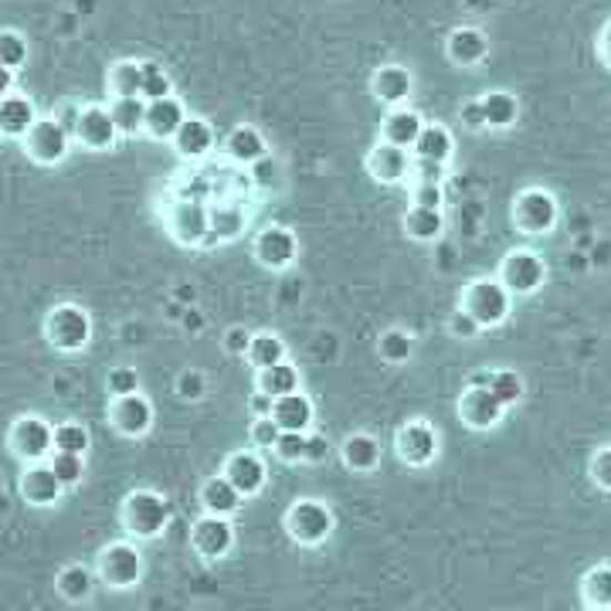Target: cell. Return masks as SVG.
<instances>
[{
	"label": "cell",
	"mask_w": 611,
	"mask_h": 611,
	"mask_svg": "<svg viewBox=\"0 0 611 611\" xmlns=\"http://www.w3.org/2000/svg\"><path fill=\"white\" fill-rule=\"evenodd\" d=\"M462 309L482 326V329H492V326H503L513 313V296L503 289L499 279H472L466 289H462Z\"/></svg>",
	"instance_id": "4"
},
{
	"label": "cell",
	"mask_w": 611,
	"mask_h": 611,
	"mask_svg": "<svg viewBox=\"0 0 611 611\" xmlns=\"http://www.w3.org/2000/svg\"><path fill=\"white\" fill-rule=\"evenodd\" d=\"M197 496H201V510L204 513H211V517H228V520L242 510V499H245L225 476H207L201 482Z\"/></svg>",
	"instance_id": "21"
},
{
	"label": "cell",
	"mask_w": 611,
	"mask_h": 611,
	"mask_svg": "<svg viewBox=\"0 0 611 611\" xmlns=\"http://www.w3.org/2000/svg\"><path fill=\"white\" fill-rule=\"evenodd\" d=\"M286 533L293 543L299 547H319L333 537V527H337V517L326 503L319 499H296V503L286 510V520H283Z\"/></svg>",
	"instance_id": "5"
},
{
	"label": "cell",
	"mask_w": 611,
	"mask_h": 611,
	"mask_svg": "<svg viewBox=\"0 0 611 611\" xmlns=\"http://www.w3.org/2000/svg\"><path fill=\"white\" fill-rule=\"evenodd\" d=\"M340 459L350 472H374L380 466V441L367 431H354L344 438Z\"/></svg>",
	"instance_id": "26"
},
{
	"label": "cell",
	"mask_w": 611,
	"mask_h": 611,
	"mask_svg": "<svg viewBox=\"0 0 611 611\" xmlns=\"http://www.w3.org/2000/svg\"><path fill=\"white\" fill-rule=\"evenodd\" d=\"M588 611H608V608H588Z\"/></svg>",
	"instance_id": "61"
},
{
	"label": "cell",
	"mask_w": 611,
	"mask_h": 611,
	"mask_svg": "<svg viewBox=\"0 0 611 611\" xmlns=\"http://www.w3.org/2000/svg\"><path fill=\"white\" fill-rule=\"evenodd\" d=\"M18 492L24 503L38 507V510H48V507H59L62 496H65V486L54 479V472L48 469V462H34V466H24L21 479H18Z\"/></svg>",
	"instance_id": "15"
},
{
	"label": "cell",
	"mask_w": 611,
	"mask_h": 611,
	"mask_svg": "<svg viewBox=\"0 0 611 611\" xmlns=\"http://www.w3.org/2000/svg\"><path fill=\"white\" fill-rule=\"evenodd\" d=\"M441 228H446V217H441V211H435V207H411L405 214V232L415 242H435L441 235Z\"/></svg>",
	"instance_id": "36"
},
{
	"label": "cell",
	"mask_w": 611,
	"mask_h": 611,
	"mask_svg": "<svg viewBox=\"0 0 611 611\" xmlns=\"http://www.w3.org/2000/svg\"><path fill=\"white\" fill-rule=\"evenodd\" d=\"M174 150L184 156V160H201L214 150V130L207 120L201 116H187L181 123V130L174 133Z\"/></svg>",
	"instance_id": "25"
},
{
	"label": "cell",
	"mask_w": 611,
	"mask_h": 611,
	"mask_svg": "<svg viewBox=\"0 0 611 611\" xmlns=\"http://www.w3.org/2000/svg\"><path fill=\"white\" fill-rule=\"evenodd\" d=\"M105 387L113 398H126V395H136L140 391V374L133 367H113L105 377Z\"/></svg>",
	"instance_id": "47"
},
{
	"label": "cell",
	"mask_w": 611,
	"mask_h": 611,
	"mask_svg": "<svg viewBox=\"0 0 611 611\" xmlns=\"http://www.w3.org/2000/svg\"><path fill=\"white\" fill-rule=\"evenodd\" d=\"M75 140L85 146V150H113L116 140H120V130L109 116V105H82V116H79V126H75Z\"/></svg>",
	"instance_id": "18"
},
{
	"label": "cell",
	"mask_w": 611,
	"mask_h": 611,
	"mask_svg": "<svg viewBox=\"0 0 611 611\" xmlns=\"http://www.w3.org/2000/svg\"><path fill=\"white\" fill-rule=\"evenodd\" d=\"M425 120L421 113H415V109H405V105H395L391 113L384 116L380 123V140L391 143V146H401V150H411L418 133H421Z\"/></svg>",
	"instance_id": "24"
},
{
	"label": "cell",
	"mask_w": 611,
	"mask_h": 611,
	"mask_svg": "<svg viewBox=\"0 0 611 611\" xmlns=\"http://www.w3.org/2000/svg\"><path fill=\"white\" fill-rule=\"evenodd\" d=\"M275 459L286 462V466H299L306 456V431H283L279 441L272 446Z\"/></svg>",
	"instance_id": "46"
},
{
	"label": "cell",
	"mask_w": 611,
	"mask_h": 611,
	"mask_svg": "<svg viewBox=\"0 0 611 611\" xmlns=\"http://www.w3.org/2000/svg\"><path fill=\"white\" fill-rule=\"evenodd\" d=\"M252 252H255V262L272 268V272H283L296 262L299 255V238L286 228V225H268L255 235L252 242Z\"/></svg>",
	"instance_id": "12"
},
{
	"label": "cell",
	"mask_w": 611,
	"mask_h": 611,
	"mask_svg": "<svg viewBox=\"0 0 611 611\" xmlns=\"http://www.w3.org/2000/svg\"><path fill=\"white\" fill-rule=\"evenodd\" d=\"M411 153L418 160L449 163L452 153H456V140H452V133L441 126V123H425L421 133H418V140H415V146H411Z\"/></svg>",
	"instance_id": "30"
},
{
	"label": "cell",
	"mask_w": 611,
	"mask_h": 611,
	"mask_svg": "<svg viewBox=\"0 0 611 611\" xmlns=\"http://www.w3.org/2000/svg\"><path fill=\"white\" fill-rule=\"evenodd\" d=\"M248 411H252L255 418H268V415H272V398L262 395V391H255V395L248 398Z\"/></svg>",
	"instance_id": "58"
},
{
	"label": "cell",
	"mask_w": 611,
	"mask_h": 611,
	"mask_svg": "<svg viewBox=\"0 0 611 611\" xmlns=\"http://www.w3.org/2000/svg\"><path fill=\"white\" fill-rule=\"evenodd\" d=\"M479 102H482L486 126H492V130H510L520 116V99L507 89H492Z\"/></svg>",
	"instance_id": "31"
},
{
	"label": "cell",
	"mask_w": 611,
	"mask_h": 611,
	"mask_svg": "<svg viewBox=\"0 0 611 611\" xmlns=\"http://www.w3.org/2000/svg\"><path fill=\"white\" fill-rule=\"evenodd\" d=\"M459 120H462V126H469V130H486L482 102H479V99H469V102H462V109H459Z\"/></svg>",
	"instance_id": "52"
},
{
	"label": "cell",
	"mask_w": 611,
	"mask_h": 611,
	"mask_svg": "<svg viewBox=\"0 0 611 611\" xmlns=\"http://www.w3.org/2000/svg\"><path fill=\"white\" fill-rule=\"evenodd\" d=\"M109 92L116 99H130L143 92V65L140 62H116L109 69Z\"/></svg>",
	"instance_id": "39"
},
{
	"label": "cell",
	"mask_w": 611,
	"mask_h": 611,
	"mask_svg": "<svg viewBox=\"0 0 611 611\" xmlns=\"http://www.w3.org/2000/svg\"><path fill=\"white\" fill-rule=\"evenodd\" d=\"M95 571H89L85 564H65L59 574H54V591H59L62 601L69 604H85L95 591Z\"/></svg>",
	"instance_id": "29"
},
{
	"label": "cell",
	"mask_w": 611,
	"mask_h": 611,
	"mask_svg": "<svg viewBox=\"0 0 611 611\" xmlns=\"http://www.w3.org/2000/svg\"><path fill=\"white\" fill-rule=\"evenodd\" d=\"M109 425H113L123 438H143L153 428V405L150 398L126 395V398H113L109 401Z\"/></svg>",
	"instance_id": "16"
},
{
	"label": "cell",
	"mask_w": 611,
	"mask_h": 611,
	"mask_svg": "<svg viewBox=\"0 0 611 611\" xmlns=\"http://www.w3.org/2000/svg\"><path fill=\"white\" fill-rule=\"evenodd\" d=\"M446 51L456 65H479L489 54V38L479 28H456L446 41Z\"/></svg>",
	"instance_id": "28"
},
{
	"label": "cell",
	"mask_w": 611,
	"mask_h": 611,
	"mask_svg": "<svg viewBox=\"0 0 611 611\" xmlns=\"http://www.w3.org/2000/svg\"><path fill=\"white\" fill-rule=\"evenodd\" d=\"M411 89H415V79L405 65H380L370 75V92L384 105H401L411 95Z\"/></svg>",
	"instance_id": "23"
},
{
	"label": "cell",
	"mask_w": 611,
	"mask_h": 611,
	"mask_svg": "<svg viewBox=\"0 0 611 611\" xmlns=\"http://www.w3.org/2000/svg\"><path fill=\"white\" fill-rule=\"evenodd\" d=\"M272 421L283 431H309L313 428V401L303 391L272 401Z\"/></svg>",
	"instance_id": "27"
},
{
	"label": "cell",
	"mask_w": 611,
	"mask_h": 611,
	"mask_svg": "<svg viewBox=\"0 0 611 611\" xmlns=\"http://www.w3.org/2000/svg\"><path fill=\"white\" fill-rule=\"evenodd\" d=\"M456 411H459L462 425L472 431H489L507 418V408L489 395V387H472V384H466Z\"/></svg>",
	"instance_id": "14"
},
{
	"label": "cell",
	"mask_w": 611,
	"mask_h": 611,
	"mask_svg": "<svg viewBox=\"0 0 611 611\" xmlns=\"http://www.w3.org/2000/svg\"><path fill=\"white\" fill-rule=\"evenodd\" d=\"M28 54H31V48H28V38L21 31H11V28L0 31V65L18 72L28 65Z\"/></svg>",
	"instance_id": "43"
},
{
	"label": "cell",
	"mask_w": 611,
	"mask_h": 611,
	"mask_svg": "<svg viewBox=\"0 0 611 611\" xmlns=\"http://www.w3.org/2000/svg\"><path fill=\"white\" fill-rule=\"evenodd\" d=\"M279 435H283V428L272 421V415L268 418H255L252 428H248V438H252L255 449H272L275 441H279Z\"/></svg>",
	"instance_id": "49"
},
{
	"label": "cell",
	"mask_w": 611,
	"mask_h": 611,
	"mask_svg": "<svg viewBox=\"0 0 611 611\" xmlns=\"http://www.w3.org/2000/svg\"><path fill=\"white\" fill-rule=\"evenodd\" d=\"M143 550L133 543V540H113L99 550V561H95V578L105 584V588H116V591H126V588H136L143 581Z\"/></svg>",
	"instance_id": "2"
},
{
	"label": "cell",
	"mask_w": 611,
	"mask_h": 611,
	"mask_svg": "<svg viewBox=\"0 0 611 611\" xmlns=\"http://www.w3.org/2000/svg\"><path fill=\"white\" fill-rule=\"evenodd\" d=\"M248 344H252V333L242 329V326H235V329L225 333V350L235 354V357H245L248 354Z\"/></svg>",
	"instance_id": "54"
},
{
	"label": "cell",
	"mask_w": 611,
	"mask_h": 611,
	"mask_svg": "<svg viewBox=\"0 0 611 611\" xmlns=\"http://www.w3.org/2000/svg\"><path fill=\"white\" fill-rule=\"evenodd\" d=\"M245 357L255 370H265L272 364L286 360V344H283V337H275V333H252V344H248Z\"/></svg>",
	"instance_id": "37"
},
{
	"label": "cell",
	"mask_w": 611,
	"mask_h": 611,
	"mask_svg": "<svg viewBox=\"0 0 611 611\" xmlns=\"http://www.w3.org/2000/svg\"><path fill=\"white\" fill-rule=\"evenodd\" d=\"M207 214H211V235L217 242H232V238H238L245 232V211L242 207L221 204V207H214Z\"/></svg>",
	"instance_id": "41"
},
{
	"label": "cell",
	"mask_w": 611,
	"mask_h": 611,
	"mask_svg": "<svg viewBox=\"0 0 611 611\" xmlns=\"http://www.w3.org/2000/svg\"><path fill=\"white\" fill-rule=\"evenodd\" d=\"M79 116H82V105H79V102H62V105H59V113H54V120H59V123L72 133V140H75Z\"/></svg>",
	"instance_id": "57"
},
{
	"label": "cell",
	"mask_w": 611,
	"mask_h": 611,
	"mask_svg": "<svg viewBox=\"0 0 611 611\" xmlns=\"http://www.w3.org/2000/svg\"><path fill=\"white\" fill-rule=\"evenodd\" d=\"M24 143V153L41 163V166H54V163H62L72 150V133L54 120V116H38V123L28 130V136L21 140Z\"/></svg>",
	"instance_id": "9"
},
{
	"label": "cell",
	"mask_w": 611,
	"mask_h": 611,
	"mask_svg": "<svg viewBox=\"0 0 611 611\" xmlns=\"http://www.w3.org/2000/svg\"><path fill=\"white\" fill-rule=\"evenodd\" d=\"M92 446V435L82 421H62L54 425V452H69V456H85Z\"/></svg>",
	"instance_id": "40"
},
{
	"label": "cell",
	"mask_w": 611,
	"mask_h": 611,
	"mask_svg": "<svg viewBox=\"0 0 611 611\" xmlns=\"http://www.w3.org/2000/svg\"><path fill=\"white\" fill-rule=\"evenodd\" d=\"M486 387H489V395L503 405V408H513V405H520L523 401V395H527V384H523V377L517 374V370H510V367H499V370H489V377H486Z\"/></svg>",
	"instance_id": "34"
},
{
	"label": "cell",
	"mask_w": 611,
	"mask_h": 611,
	"mask_svg": "<svg viewBox=\"0 0 611 611\" xmlns=\"http://www.w3.org/2000/svg\"><path fill=\"white\" fill-rule=\"evenodd\" d=\"M588 476L601 492H611V446L598 449L588 462Z\"/></svg>",
	"instance_id": "48"
},
{
	"label": "cell",
	"mask_w": 611,
	"mask_h": 611,
	"mask_svg": "<svg viewBox=\"0 0 611 611\" xmlns=\"http://www.w3.org/2000/svg\"><path fill=\"white\" fill-rule=\"evenodd\" d=\"M411 153L401 150V146H391V143H377L370 153H367V171L377 184H401L411 177Z\"/></svg>",
	"instance_id": "19"
},
{
	"label": "cell",
	"mask_w": 611,
	"mask_h": 611,
	"mask_svg": "<svg viewBox=\"0 0 611 611\" xmlns=\"http://www.w3.org/2000/svg\"><path fill=\"white\" fill-rule=\"evenodd\" d=\"M109 116H113L116 130L123 136H136L143 133V120H146V102L140 95H130V99H113L109 105Z\"/></svg>",
	"instance_id": "35"
},
{
	"label": "cell",
	"mask_w": 611,
	"mask_h": 611,
	"mask_svg": "<svg viewBox=\"0 0 611 611\" xmlns=\"http://www.w3.org/2000/svg\"><path fill=\"white\" fill-rule=\"evenodd\" d=\"M11 92H14V72L0 65V99L11 95Z\"/></svg>",
	"instance_id": "60"
},
{
	"label": "cell",
	"mask_w": 611,
	"mask_h": 611,
	"mask_svg": "<svg viewBox=\"0 0 611 611\" xmlns=\"http://www.w3.org/2000/svg\"><path fill=\"white\" fill-rule=\"evenodd\" d=\"M225 146H228L232 160H238V163H248V166L268 156V143H265V136H262L255 126H248V123L235 126V130L228 133Z\"/></svg>",
	"instance_id": "32"
},
{
	"label": "cell",
	"mask_w": 611,
	"mask_h": 611,
	"mask_svg": "<svg viewBox=\"0 0 611 611\" xmlns=\"http://www.w3.org/2000/svg\"><path fill=\"white\" fill-rule=\"evenodd\" d=\"M415 207L441 211V184H415Z\"/></svg>",
	"instance_id": "53"
},
{
	"label": "cell",
	"mask_w": 611,
	"mask_h": 611,
	"mask_svg": "<svg viewBox=\"0 0 611 611\" xmlns=\"http://www.w3.org/2000/svg\"><path fill=\"white\" fill-rule=\"evenodd\" d=\"M44 340L62 354L85 350L92 340V316L79 303H59L44 316Z\"/></svg>",
	"instance_id": "3"
},
{
	"label": "cell",
	"mask_w": 611,
	"mask_h": 611,
	"mask_svg": "<svg viewBox=\"0 0 611 611\" xmlns=\"http://www.w3.org/2000/svg\"><path fill=\"white\" fill-rule=\"evenodd\" d=\"M191 547L201 561L214 564V561H225L228 553L235 550V527L228 517H197L191 527Z\"/></svg>",
	"instance_id": "10"
},
{
	"label": "cell",
	"mask_w": 611,
	"mask_h": 611,
	"mask_svg": "<svg viewBox=\"0 0 611 611\" xmlns=\"http://www.w3.org/2000/svg\"><path fill=\"white\" fill-rule=\"evenodd\" d=\"M171 499L156 489H133L126 492L123 507H120V520L123 530L136 540H156L166 527H171Z\"/></svg>",
	"instance_id": "1"
},
{
	"label": "cell",
	"mask_w": 611,
	"mask_h": 611,
	"mask_svg": "<svg viewBox=\"0 0 611 611\" xmlns=\"http://www.w3.org/2000/svg\"><path fill=\"white\" fill-rule=\"evenodd\" d=\"M377 354L387 364H405L415 354V337L408 329H387V333H380V340H377Z\"/></svg>",
	"instance_id": "42"
},
{
	"label": "cell",
	"mask_w": 611,
	"mask_h": 611,
	"mask_svg": "<svg viewBox=\"0 0 611 611\" xmlns=\"http://www.w3.org/2000/svg\"><path fill=\"white\" fill-rule=\"evenodd\" d=\"M449 333H452L456 340H476L479 333H482V326H479V323H476V319L459 306V309L449 316Z\"/></svg>",
	"instance_id": "51"
},
{
	"label": "cell",
	"mask_w": 611,
	"mask_h": 611,
	"mask_svg": "<svg viewBox=\"0 0 611 611\" xmlns=\"http://www.w3.org/2000/svg\"><path fill=\"white\" fill-rule=\"evenodd\" d=\"M395 456L408 466V469H425L438 459V431L435 425L415 418L405 421L395 435Z\"/></svg>",
	"instance_id": "11"
},
{
	"label": "cell",
	"mask_w": 611,
	"mask_h": 611,
	"mask_svg": "<svg viewBox=\"0 0 611 611\" xmlns=\"http://www.w3.org/2000/svg\"><path fill=\"white\" fill-rule=\"evenodd\" d=\"M184 120H187V109L177 95L153 99V102H146L143 133H150L153 140H174V133L181 130Z\"/></svg>",
	"instance_id": "20"
},
{
	"label": "cell",
	"mask_w": 611,
	"mask_h": 611,
	"mask_svg": "<svg viewBox=\"0 0 611 611\" xmlns=\"http://www.w3.org/2000/svg\"><path fill=\"white\" fill-rule=\"evenodd\" d=\"M221 476H225L245 499L248 496H258L268 482V466L258 452H248V449H238L225 459L221 466Z\"/></svg>",
	"instance_id": "17"
},
{
	"label": "cell",
	"mask_w": 611,
	"mask_h": 611,
	"mask_svg": "<svg viewBox=\"0 0 611 611\" xmlns=\"http://www.w3.org/2000/svg\"><path fill=\"white\" fill-rule=\"evenodd\" d=\"M326 456H329V441L323 435H309L306 431V456H303V462H323Z\"/></svg>",
	"instance_id": "56"
},
{
	"label": "cell",
	"mask_w": 611,
	"mask_h": 611,
	"mask_svg": "<svg viewBox=\"0 0 611 611\" xmlns=\"http://www.w3.org/2000/svg\"><path fill=\"white\" fill-rule=\"evenodd\" d=\"M48 469L54 472V479H59L65 489H72V486H79L82 476H85V456L51 452V456H48Z\"/></svg>",
	"instance_id": "44"
},
{
	"label": "cell",
	"mask_w": 611,
	"mask_h": 611,
	"mask_svg": "<svg viewBox=\"0 0 611 611\" xmlns=\"http://www.w3.org/2000/svg\"><path fill=\"white\" fill-rule=\"evenodd\" d=\"M581 601L584 608H611V564H594L581 578Z\"/></svg>",
	"instance_id": "38"
},
{
	"label": "cell",
	"mask_w": 611,
	"mask_h": 611,
	"mask_svg": "<svg viewBox=\"0 0 611 611\" xmlns=\"http://www.w3.org/2000/svg\"><path fill=\"white\" fill-rule=\"evenodd\" d=\"M8 449L24 466L48 462V456L54 452V425H48L41 415H21V418H14V425L8 431Z\"/></svg>",
	"instance_id": "7"
},
{
	"label": "cell",
	"mask_w": 611,
	"mask_h": 611,
	"mask_svg": "<svg viewBox=\"0 0 611 611\" xmlns=\"http://www.w3.org/2000/svg\"><path fill=\"white\" fill-rule=\"evenodd\" d=\"M411 177L415 184H441L446 181V163H435V160H411Z\"/></svg>",
	"instance_id": "50"
},
{
	"label": "cell",
	"mask_w": 611,
	"mask_h": 611,
	"mask_svg": "<svg viewBox=\"0 0 611 611\" xmlns=\"http://www.w3.org/2000/svg\"><path fill=\"white\" fill-rule=\"evenodd\" d=\"M166 232L181 245H201L211 235V214L201 201H177L166 214Z\"/></svg>",
	"instance_id": "13"
},
{
	"label": "cell",
	"mask_w": 611,
	"mask_h": 611,
	"mask_svg": "<svg viewBox=\"0 0 611 611\" xmlns=\"http://www.w3.org/2000/svg\"><path fill=\"white\" fill-rule=\"evenodd\" d=\"M598 48H601V59H604V65L611 69V21L604 24V31H601V41H598Z\"/></svg>",
	"instance_id": "59"
},
{
	"label": "cell",
	"mask_w": 611,
	"mask_h": 611,
	"mask_svg": "<svg viewBox=\"0 0 611 611\" xmlns=\"http://www.w3.org/2000/svg\"><path fill=\"white\" fill-rule=\"evenodd\" d=\"M608 611H611V608H608Z\"/></svg>",
	"instance_id": "62"
},
{
	"label": "cell",
	"mask_w": 611,
	"mask_h": 611,
	"mask_svg": "<svg viewBox=\"0 0 611 611\" xmlns=\"http://www.w3.org/2000/svg\"><path fill=\"white\" fill-rule=\"evenodd\" d=\"M499 283L517 299V296H533L547 283V262L533 248H517L503 262H499Z\"/></svg>",
	"instance_id": "8"
},
{
	"label": "cell",
	"mask_w": 611,
	"mask_h": 611,
	"mask_svg": "<svg viewBox=\"0 0 611 611\" xmlns=\"http://www.w3.org/2000/svg\"><path fill=\"white\" fill-rule=\"evenodd\" d=\"M140 65H143V92H140L143 102L174 95V82L163 72V65H156V62H140Z\"/></svg>",
	"instance_id": "45"
},
{
	"label": "cell",
	"mask_w": 611,
	"mask_h": 611,
	"mask_svg": "<svg viewBox=\"0 0 611 611\" xmlns=\"http://www.w3.org/2000/svg\"><path fill=\"white\" fill-rule=\"evenodd\" d=\"M177 395L187 398V401H197L204 395V377L201 374H181L177 380Z\"/></svg>",
	"instance_id": "55"
},
{
	"label": "cell",
	"mask_w": 611,
	"mask_h": 611,
	"mask_svg": "<svg viewBox=\"0 0 611 611\" xmlns=\"http://www.w3.org/2000/svg\"><path fill=\"white\" fill-rule=\"evenodd\" d=\"M255 391L268 395L272 401H275V398H286V395L299 391V370H296L289 360L272 364V367L258 370V387H255Z\"/></svg>",
	"instance_id": "33"
},
{
	"label": "cell",
	"mask_w": 611,
	"mask_h": 611,
	"mask_svg": "<svg viewBox=\"0 0 611 611\" xmlns=\"http://www.w3.org/2000/svg\"><path fill=\"white\" fill-rule=\"evenodd\" d=\"M34 123H38V109L28 95L11 92V95L0 99V136L24 140Z\"/></svg>",
	"instance_id": "22"
},
{
	"label": "cell",
	"mask_w": 611,
	"mask_h": 611,
	"mask_svg": "<svg viewBox=\"0 0 611 611\" xmlns=\"http://www.w3.org/2000/svg\"><path fill=\"white\" fill-rule=\"evenodd\" d=\"M510 217H513V228L523 232V235H550L553 225H558L561 217V207H558V197L543 187H527L517 194L513 207H510Z\"/></svg>",
	"instance_id": "6"
}]
</instances>
